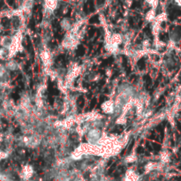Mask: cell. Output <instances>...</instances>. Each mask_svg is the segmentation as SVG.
I'll return each mask as SVG.
<instances>
[{
  "mask_svg": "<svg viewBox=\"0 0 181 181\" xmlns=\"http://www.w3.org/2000/svg\"><path fill=\"white\" fill-rule=\"evenodd\" d=\"M96 102H97V100H96V99H92L90 104H89V110H92V109L96 105Z\"/></svg>",
  "mask_w": 181,
  "mask_h": 181,
  "instance_id": "cell-5",
  "label": "cell"
},
{
  "mask_svg": "<svg viewBox=\"0 0 181 181\" xmlns=\"http://www.w3.org/2000/svg\"><path fill=\"white\" fill-rule=\"evenodd\" d=\"M48 99H49V102H50V103H51V104L53 103V101H54V99H53V98H52L51 96H50V97H49Z\"/></svg>",
  "mask_w": 181,
  "mask_h": 181,
  "instance_id": "cell-11",
  "label": "cell"
},
{
  "mask_svg": "<svg viewBox=\"0 0 181 181\" xmlns=\"http://www.w3.org/2000/svg\"><path fill=\"white\" fill-rule=\"evenodd\" d=\"M174 1L176 2V4H177L178 5L181 6V0H174Z\"/></svg>",
  "mask_w": 181,
  "mask_h": 181,
  "instance_id": "cell-12",
  "label": "cell"
},
{
  "mask_svg": "<svg viewBox=\"0 0 181 181\" xmlns=\"http://www.w3.org/2000/svg\"><path fill=\"white\" fill-rule=\"evenodd\" d=\"M12 96H13L14 100H17V99H19V98H20V95H19L18 94H13V95H12Z\"/></svg>",
  "mask_w": 181,
  "mask_h": 181,
  "instance_id": "cell-9",
  "label": "cell"
},
{
  "mask_svg": "<svg viewBox=\"0 0 181 181\" xmlns=\"http://www.w3.org/2000/svg\"><path fill=\"white\" fill-rule=\"evenodd\" d=\"M104 83H105V80H104V79H102V80H100V81H99V87H102V86L103 85V84H104Z\"/></svg>",
  "mask_w": 181,
  "mask_h": 181,
  "instance_id": "cell-10",
  "label": "cell"
},
{
  "mask_svg": "<svg viewBox=\"0 0 181 181\" xmlns=\"http://www.w3.org/2000/svg\"><path fill=\"white\" fill-rule=\"evenodd\" d=\"M147 3L149 4V5H151L152 6H154L155 5V7H157V2H158V0H146Z\"/></svg>",
  "mask_w": 181,
  "mask_h": 181,
  "instance_id": "cell-3",
  "label": "cell"
},
{
  "mask_svg": "<svg viewBox=\"0 0 181 181\" xmlns=\"http://www.w3.org/2000/svg\"><path fill=\"white\" fill-rule=\"evenodd\" d=\"M106 99H107V96H106V95H102V96L100 97V100H99V101H100V102L102 103V102H104Z\"/></svg>",
  "mask_w": 181,
  "mask_h": 181,
  "instance_id": "cell-6",
  "label": "cell"
},
{
  "mask_svg": "<svg viewBox=\"0 0 181 181\" xmlns=\"http://www.w3.org/2000/svg\"><path fill=\"white\" fill-rule=\"evenodd\" d=\"M91 96H92V93H88V94H87V97H88V98L90 99Z\"/></svg>",
  "mask_w": 181,
  "mask_h": 181,
  "instance_id": "cell-13",
  "label": "cell"
},
{
  "mask_svg": "<svg viewBox=\"0 0 181 181\" xmlns=\"http://www.w3.org/2000/svg\"><path fill=\"white\" fill-rule=\"evenodd\" d=\"M77 102H78L79 107H82L84 105V98H83V96H79L78 100H77Z\"/></svg>",
  "mask_w": 181,
  "mask_h": 181,
  "instance_id": "cell-4",
  "label": "cell"
},
{
  "mask_svg": "<svg viewBox=\"0 0 181 181\" xmlns=\"http://www.w3.org/2000/svg\"><path fill=\"white\" fill-rule=\"evenodd\" d=\"M85 54V49H84V47L82 45H79L78 47V49H77V50H76V55L77 56H83Z\"/></svg>",
  "mask_w": 181,
  "mask_h": 181,
  "instance_id": "cell-1",
  "label": "cell"
},
{
  "mask_svg": "<svg viewBox=\"0 0 181 181\" xmlns=\"http://www.w3.org/2000/svg\"><path fill=\"white\" fill-rule=\"evenodd\" d=\"M122 131H123V128H122L121 126L117 127V128L115 129V132H117V133H120V132H122Z\"/></svg>",
  "mask_w": 181,
  "mask_h": 181,
  "instance_id": "cell-8",
  "label": "cell"
},
{
  "mask_svg": "<svg viewBox=\"0 0 181 181\" xmlns=\"http://www.w3.org/2000/svg\"><path fill=\"white\" fill-rule=\"evenodd\" d=\"M138 66L141 70H143L145 68V63H144V58H141V60H139L138 62Z\"/></svg>",
  "mask_w": 181,
  "mask_h": 181,
  "instance_id": "cell-2",
  "label": "cell"
},
{
  "mask_svg": "<svg viewBox=\"0 0 181 181\" xmlns=\"http://www.w3.org/2000/svg\"><path fill=\"white\" fill-rule=\"evenodd\" d=\"M143 151H144V150H143V148L141 147H139L137 148V153H138V154H139V153H140V154H142Z\"/></svg>",
  "mask_w": 181,
  "mask_h": 181,
  "instance_id": "cell-7",
  "label": "cell"
}]
</instances>
